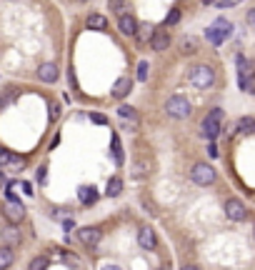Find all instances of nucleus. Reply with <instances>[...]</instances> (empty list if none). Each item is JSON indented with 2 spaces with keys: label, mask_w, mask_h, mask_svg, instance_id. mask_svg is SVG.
Listing matches in <instances>:
<instances>
[{
  "label": "nucleus",
  "mask_w": 255,
  "mask_h": 270,
  "mask_svg": "<svg viewBox=\"0 0 255 270\" xmlns=\"http://www.w3.org/2000/svg\"><path fill=\"white\" fill-rule=\"evenodd\" d=\"M230 33H233V25H230L225 18H218L215 23L205 30V38H208L210 45H223L225 40L230 38Z\"/></svg>",
  "instance_id": "obj_1"
},
{
  "label": "nucleus",
  "mask_w": 255,
  "mask_h": 270,
  "mask_svg": "<svg viewBox=\"0 0 255 270\" xmlns=\"http://www.w3.org/2000/svg\"><path fill=\"white\" fill-rule=\"evenodd\" d=\"M188 80H190V85L205 90V88H210V85L215 83V70H213L210 65H195V68L190 70Z\"/></svg>",
  "instance_id": "obj_2"
},
{
  "label": "nucleus",
  "mask_w": 255,
  "mask_h": 270,
  "mask_svg": "<svg viewBox=\"0 0 255 270\" xmlns=\"http://www.w3.org/2000/svg\"><path fill=\"white\" fill-rule=\"evenodd\" d=\"M165 113L170 118H175V120H185V118H190L193 108H190L188 98L173 95V98H168V103H165Z\"/></svg>",
  "instance_id": "obj_3"
},
{
  "label": "nucleus",
  "mask_w": 255,
  "mask_h": 270,
  "mask_svg": "<svg viewBox=\"0 0 255 270\" xmlns=\"http://www.w3.org/2000/svg\"><path fill=\"white\" fill-rule=\"evenodd\" d=\"M220 123H223V110H220V108H213V110L205 115L203 125H200V135L208 138V140H215L218 135H220Z\"/></svg>",
  "instance_id": "obj_4"
},
{
  "label": "nucleus",
  "mask_w": 255,
  "mask_h": 270,
  "mask_svg": "<svg viewBox=\"0 0 255 270\" xmlns=\"http://www.w3.org/2000/svg\"><path fill=\"white\" fill-rule=\"evenodd\" d=\"M190 180H193L195 185H213V183H215V170H213V165H208V163H195L193 170H190Z\"/></svg>",
  "instance_id": "obj_5"
},
{
  "label": "nucleus",
  "mask_w": 255,
  "mask_h": 270,
  "mask_svg": "<svg viewBox=\"0 0 255 270\" xmlns=\"http://www.w3.org/2000/svg\"><path fill=\"white\" fill-rule=\"evenodd\" d=\"M255 75V68H253V63H248V60L243 58H238V80H240V88L243 90H250V78Z\"/></svg>",
  "instance_id": "obj_6"
},
{
  "label": "nucleus",
  "mask_w": 255,
  "mask_h": 270,
  "mask_svg": "<svg viewBox=\"0 0 255 270\" xmlns=\"http://www.w3.org/2000/svg\"><path fill=\"white\" fill-rule=\"evenodd\" d=\"M225 215H228L233 223H243V220L248 218V210H245V205H243L238 198H230V200L225 203Z\"/></svg>",
  "instance_id": "obj_7"
},
{
  "label": "nucleus",
  "mask_w": 255,
  "mask_h": 270,
  "mask_svg": "<svg viewBox=\"0 0 255 270\" xmlns=\"http://www.w3.org/2000/svg\"><path fill=\"white\" fill-rule=\"evenodd\" d=\"M3 215H5L10 223H20V220L25 218V205L18 203V200H8V203L3 205Z\"/></svg>",
  "instance_id": "obj_8"
},
{
  "label": "nucleus",
  "mask_w": 255,
  "mask_h": 270,
  "mask_svg": "<svg viewBox=\"0 0 255 270\" xmlns=\"http://www.w3.org/2000/svg\"><path fill=\"white\" fill-rule=\"evenodd\" d=\"M100 238H103V233L98 228H93V225H88V228H80L78 230V240L83 245H98Z\"/></svg>",
  "instance_id": "obj_9"
},
{
  "label": "nucleus",
  "mask_w": 255,
  "mask_h": 270,
  "mask_svg": "<svg viewBox=\"0 0 255 270\" xmlns=\"http://www.w3.org/2000/svg\"><path fill=\"white\" fill-rule=\"evenodd\" d=\"M138 245H140V248H145V250H153V248H155L158 240H155V233H153V228L143 225V228L138 230Z\"/></svg>",
  "instance_id": "obj_10"
},
{
  "label": "nucleus",
  "mask_w": 255,
  "mask_h": 270,
  "mask_svg": "<svg viewBox=\"0 0 255 270\" xmlns=\"http://www.w3.org/2000/svg\"><path fill=\"white\" fill-rule=\"evenodd\" d=\"M38 78L43 83H48V85L55 83V80H58V65H55V63H43L38 68Z\"/></svg>",
  "instance_id": "obj_11"
},
{
  "label": "nucleus",
  "mask_w": 255,
  "mask_h": 270,
  "mask_svg": "<svg viewBox=\"0 0 255 270\" xmlns=\"http://www.w3.org/2000/svg\"><path fill=\"white\" fill-rule=\"evenodd\" d=\"M118 25H120V33L123 35H135L138 33V20L130 15V13H123L118 20Z\"/></svg>",
  "instance_id": "obj_12"
},
{
  "label": "nucleus",
  "mask_w": 255,
  "mask_h": 270,
  "mask_svg": "<svg viewBox=\"0 0 255 270\" xmlns=\"http://www.w3.org/2000/svg\"><path fill=\"white\" fill-rule=\"evenodd\" d=\"M168 45H170V35L168 33H163V30H155L153 33V38H150V48L153 50H168Z\"/></svg>",
  "instance_id": "obj_13"
},
{
  "label": "nucleus",
  "mask_w": 255,
  "mask_h": 270,
  "mask_svg": "<svg viewBox=\"0 0 255 270\" xmlns=\"http://www.w3.org/2000/svg\"><path fill=\"white\" fill-rule=\"evenodd\" d=\"M130 90H133V80L130 78H120L118 83L113 85V95L115 98H125Z\"/></svg>",
  "instance_id": "obj_14"
},
{
  "label": "nucleus",
  "mask_w": 255,
  "mask_h": 270,
  "mask_svg": "<svg viewBox=\"0 0 255 270\" xmlns=\"http://www.w3.org/2000/svg\"><path fill=\"white\" fill-rule=\"evenodd\" d=\"M95 200H98V190H95L93 185L80 188V203H83V205H93Z\"/></svg>",
  "instance_id": "obj_15"
},
{
  "label": "nucleus",
  "mask_w": 255,
  "mask_h": 270,
  "mask_svg": "<svg viewBox=\"0 0 255 270\" xmlns=\"http://www.w3.org/2000/svg\"><path fill=\"white\" fill-rule=\"evenodd\" d=\"M13 260H15V253H13V248L3 245V248H0V270H8L10 265H13Z\"/></svg>",
  "instance_id": "obj_16"
},
{
  "label": "nucleus",
  "mask_w": 255,
  "mask_h": 270,
  "mask_svg": "<svg viewBox=\"0 0 255 270\" xmlns=\"http://www.w3.org/2000/svg\"><path fill=\"white\" fill-rule=\"evenodd\" d=\"M85 25H88L90 30H105V28H108V20L103 18V15H98V13H93V15H88Z\"/></svg>",
  "instance_id": "obj_17"
},
{
  "label": "nucleus",
  "mask_w": 255,
  "mask_h": 270,
  "mask_svg": "<svg viewBox=\"0 0 255 270\" xmlns=\"http://www.w3.org/2000/svg\"><path fill=\"white\" fill-rule=\"evenodd\" d=\"M153 33H155V28L150 25V23H143V25H138V40L140 43H150V38H153Z\"/></svg>",
  "instance_id": "obj_18"
},
{
  "label": "nucleus",
  "mask_w": 255,
  "mask_h": 270,
  "mask_svg": "<svg viewBox=\"0 0 255 270\" xmlns=\"http://www.w3.org/2000/svg\"><path fill=\"white\" fill-rule=\"evenodd\" d=\"M236 128H238V133H243V135H253V133H255V118H240Z\"/></svg>",
  "instance_id": "obj_19"
},
{
  "label": "nucleus",
  "mask_w": 255,
  "mask_h": 270,
  "mask_svg": "<svg viewBox=\"0 0 255 270\" xmlns=\"http://www.w3.org/2000/svg\"><path fill=\"white\" fill-rule=\"evenodd\" d=\"M120 193H123V180H120V178H110V180H108V188H105V195L118 198Z\"/></svg>",
  "instance_id": "obj_20"
},
{
  "label": "nucleus",
  "mask_w": 255,
  "mask_h": 270,
  "mask_svg": "<svg viewBox=\"0 0 255 270\" xmlns=\"http://www.w3.org/2000/svg\"><path fill=\"white\" fill-rule=\"evenodd\" d=\"M3 240H5L8 248L15 245V243H20V230L18 228H5V230H3Z\"/></svg>",
  "instance_id": "obj_21"
},
{
  "label": "nucleus",
  "mask_w": 255,
  "mask_h": 270,
  "mask_svg": "<svg viewBox=\"0 0 255 270\" xmlns=\"http://www.w3.org/2000/svg\"><path fill=\"white\" fill-rule=\"evenodd\" d=\"M180 50H183V53H188V55H190V53H195V50H198V40L195 38H183V40H180Z\"/></svg>",
  "instance_id": "obj_22"
},
{
  "label": "nucleus",
  "mask_w": 255,
  "mask_h": 270,
  "mask_svg": "<svg viewBox=\"0 0 255 270\" xmlns=\"http://www.w3.org/2000/svg\"><path fill=\"white\" fill-rule=\"evenodd\" d=\"M150 170V163L148 160H143V163H135V168H133V178H145Z\"/></svg>",
  "instance_id": "obj_23"
},
{
  "label": "nucleus",
  "mask_w": 255,
  "mask_h": 270,
  "mask_svg": "<svg viewBox=\"0 0 255 270\" xmlns=\"http://www.w3.org/2000/svg\"><path fill=\"white\" fill-rule=\"evenodd\" d=\"M28 270H48V258H33Z\"/></svg>",
  "instance_id": "obj_24"
},
{
  "label": "nucleus",
  "mask_w": 255,
  "mask_h": 270,
  "mask_svg": "<svg viewBox=\"0 0 255 270\" xmlns=\"http://www.w3.org/2000/svg\"><path fill=\"white\" fill-rule=\"evenodd\" d=\"M178 20H180V8H173V10L168 13V18H165V25H175Z\"/></svg>",
  "instance_id": "obj_25"
},
{
  "label": "nucleus",
  "mask_w": 255,
  "mask_h": 270,
  "mask_svg": "<svg viewBox=\"0 0 255 270\" xmlns=\"http://www.w3.org/2000/svg\"><path fill=\"white\" fill-rule=\"evenodd\" d=\"M145 78H148V63L143 60V63L138 65V80H145Z\"/></svg>",
  "instance_id": "obj_26"
},
{
  "label": "nucleus",
  "mask_w": 255,
  "mask_h": 270,
  "mask_svg": "<svg viewBox=\"0 0 255 270\" xmlns=\"http://www.w3.org/2000/svg\"><path fill=\"white\" fill-rule=\"evenodd\" d=\"M113 158L118 160V165L123 163V153H120V143H118V140H113Z\"/></svg>",
  "instance_id": "obj_27"
},
{
  "label": "nucleus",
  "mask_w": 255,
  "mask_h": 270,
  "mask_svg": "<svg viewBox=\"0 0 255 270\" xmlns=\"http://www.w3.org/2000/svg\"><path fill=\"white\" fill-rule=\"evenodd\" d=\"M118 113H120V115H123V118H133V115H135V110H133L130 105H123V108H120Z\"/></svg>",
  "instance_id": "obj_28"
},
{
  "label": "nucleus",
  "mask_w": 255,
  "mask_h": 270,
  "mask_svg": "<svg viewBox=\"0 0 255 270\" xmlns=\"http://www.w3.org/2000/svg\"><path fill=\"white\" fill-rule=\"evenodd\" d=\"M10 163V153L5 148H0V165H8Z\"/></svg>",
  "instance_id": "obj_29"
},
{
  "label": "nucleus",
  "mask_w": 255,
  "mask_h": 270,
  "mask_svg": "<svg viewBox=\"0 0 255 270\" xmlns=\"http://www.w3.org/2000/svg\"><path fill=\"white\" fill-rule=\"evenodd\" d=\"M210 5H215V8H233L236 0H220V3H210Z\"/></svg>",
  "instance_id": "obj_30"
},
{
  "label": "nucleus",
  "mask_w": 255,
  "mask_h": 270,
  "mask_svg": "<svg viewBox=\"0 0 255 270\" xmlns=\"http://www.w3.org/2000/svg\"><path fill=\"white\" fill-rule=\"evenodd\" d=\"M8 165H15V168H23V165H25V160H23V158H15V155H10V163H8Z\"/></svg>",
  "instance_id": "obj_31"
},
{
  "label": "nucleus",
  "mask_w": 255,
  "mask_h": 270,
  "mask_svg": "<svg viewBox=\"0 0 255 270\" xmlns=\"http://www.w3.org/2000/svg\"><path fill=\"white\" fill-rule=\"evenodd\" d=\"M90 120H93V123H98V125H105V123H108V118L98 115V113H93V115H90Z\"/></svg>",
  "instance_id": "obj_32"
},
{
  "label": "nucleus",
  "mask_w": 255,
  "mask_h": 270,
  "mask_svg": "<svg viewBox=\"0 0 255 270\" xmlns=\"http://www.w3.org/2000/svg\"><path fill=\"white\" fill-rule=\"evenodd\" d=\"M58 115H60V105H50V118L55 120Z\"/></svg>",
  "instance_id": "obj_33"
},
{
  "label": "nucleus",
  "mask_w": 255,
  "mask_h": 270,
  "mask_svg": "<svg viewBox=\"0 0 255 270\" xmlns=\"http://www.w3.org/2000/svg\"><path fill=\"white\" fill-rule=\"evenodd\" d=\"M208 155H210V158H218V148L213 143H210V148H208Z\"/></svg>",
  "instance_id": "obj_34"
},
{
  "label": "nucleus",
  "mask_w": 255,
  "mask_h": 270,
  "mask_svg": "<svg viewBox=\"0 0 255 270\" xmlns=\"http://www.w3.org/2000/svg\"><path fill=\"white\" fill-rule=\"evenodd\" d=\"M110 8H113V10H123V8H125V3H110Z\"/></svg>",
  "instance_id": "obj_35"
},
{
  "label": "nucleus",
  "mask_w": 255,
  "mask_h": 270,
  "mask_svg": "<svg viewBox=\"0 0 255 270\" xmlns=\"http://www.w3.org/2000/svg\"><path fill=\"white\" fill-rule=\"evenodd\" d=\"M248 20H250V23H255V8L250 10V13H248Z\"/></svg>",
  "instance_id": "obj_36"
},
{
  "label": "nucleus",
  "mask_w": 255,
  "mask_h": 270,
  "mask_svg": "<svg viewBox=\"0 0 255 270\" xmlns=\"http://www.w3.org/2000/svg\"><path fill=\"white\" fill-rule=\"evenodd\" d=\"M103 270H123V268H118V265H105Z\"/></svg>",
  "instance_id": "obj_37"
},
{
  "label": "nucleus",
  "mask_w": 255,
  "mask_h": 270,
  "mask_svg": "<svg viewBox=\"0 0 255 270\" xmlns=\"http://www.w3.org/2000/svg\"><path fill=\"white\" fill-rule=\"evenodd\" d=\"M183 270H198V268H195V265H185Z\"/></svg>",
  "instance_id": "obj_38"
},
{
  "label": "nucleus",
  "mask_w": 255,
  "mask_h": 270,
  "mask_svg": "<svg viewBox=\"0 0 255 270\" xmlns=\"http://www.w3.org/2000/svg\"><path fill=\"white\" fill-rule=\"evenodd\" d=\"M158 270H160V268H158Z\"/></svg>",
  "instance_id": "obj_39"
}]
</instances>
